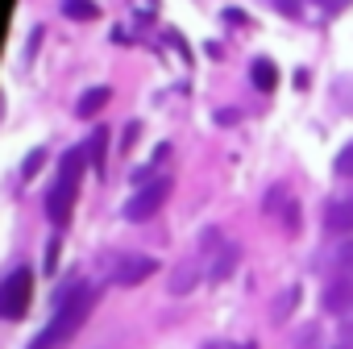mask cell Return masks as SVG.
I'll return each mask as SVG.
<instances>
[{
    "label": "cell",
    "mask_w": 353,
    "mask_h": 349,
    "mask_svg": "<svg viewBox=\"0 0 353 349\" xmlns=\"http://www.w3.org/2000/svg\"><path fill=\"white\" fill-rule=\"evenodd\" d=\"M92 303H96V287L79 283L75 291H67L59 299V312L50 316V324H42V332L30 341V349H63L83 328V320L92 316Z\"/></svg>",
    "instance_id": "cell-1"
},
{
    "label": "cell",
    "mask_w": 353,
    "mask_h": 349,
    "mask_svg": "<svg viewBox=\"0 0 353 349\" xmlns=\"http://www.w3.org/2000/svg\"><path fill=\"white\" fill-rule=\"evenodd\" d=\"M30 295H34V270L30 266L9 270V279L0 283V316H5V320H21L26 308H30Z\"/></svg>",
    "instance_id": "cell-2"
},
{
    "label": "cell",
    "mask_w": 353,
    "mask_h": 349,
    "mask_svg": "<svg viewBox=\"0 0 353 349\" xmlns=\"http://www.w3.org/2000/svg\"><path fill=\"white\" fill-rule=\"evenodd\" d=\"M166 196H170V179H150V183L137 188L133 200L125 204V221H150V217L166 204Z\"/></svg>",
    "instance_id": "cell-3"
},
{
    "label": "cell",
    "mask_w": 353,
    "mask_h": 349,
    "mask_svg": "<svg viewBox=\"0 0 353 349\" xmlns=\"http://www.w3.org/2000/svg\"><path fill=\"white\" fill-rule=\"evenodd\" d=\"M75 192H79V183H75V179H63V174H59V183L46 192V217H50L54 225H67L71 204H75Z\"/></svg>",
    "instance_id": "cell-4"
},
{
    "label": "cell",
    "mask_w": 353,
    "mask_h": 349,
    "mask_svg": "<svg viewBox=\"0 0 353 349\" xmlns=\"http://www.w3.org/2000/svg\"><path fill=\"white\" fill-rule=\"evenodd\" d=\"M154 270H158V262H154V258H145V254L121 258V262H117V270H112V287H137V283H145Z\"/></svg>",
    "instance_id": "cell-5"
},
{
    "label": "cell",
    "mask_w": 353,
    "mask_h": 349,
    "mask_svg": "<svg viewBox=\"0 0 353 349\" xmlns=\"http://www.w3.org/2000/svg\"><path fill=\"white\" fill-rule=\"evenodd\" d=\"M324 308H328L332 316H345V312H353V279H349V275H341V279H328V287H324Z\"/></svg>",
    "instance_id": "cell-6"
},
{
    "label": "cell",
    "mask_w": 353,
    "mask_h": 349,
    "mask_svg": "<svg viewBox=\"0 0 353 349\" xmlns=\"http://www.w3.org/2000/svg\"><path fill=\"white\" fill-rule=\"evenodd\" d=\"M200 270H204V258L196 254V258H188V262H179L170 270V295H188V291H196L200 287Z\"/></svg>",
    "instance_id": "cell-7"
},
{
    "label": "cell",
    "mask_w": 353,
    "mask_h": 349,
    "mask_svg": "<svg viewBox=\"0 0 353 349\" xmlns=\"http://www.w3.org/2000/svg\"><path fill=\"white\" fill-rule=\"evenodd\" d=\"M324 225H328V233H353V196L332 200L324 212Z\"/></svg>",
    "instance_id": "cell-8"
},
{
    "label": "cell",
    "mask_w": 353,
    "mask_h": 349,
    "mask_svg": "<svg viewBox=\"0 0 353 349\" xmlns=\"http://www.w3.org/2000/svg\"><path fill=\"white\" fill-rule=\"evenodd\" d=\"M237 258H241V254H237V246H229V241H225V246L212 254V270H208V283H225V279L237 270Z\"/></svg>",
    "instance_id": "cell-9"
},
{
    "label": "cell",
    "mask_w": 353,
    "mask_h": 349,
    "mask_svg": "<svg viewBox=\"0 0 353 349\" xmlns=\"http://www.w3.org/2000/svg\"><path fill=\"white\" fill-rule=\"evenodd\" d=\"M250 79H254V88H258V92H274V83H279V71H274V63H270V59H254V67H250Z\"/></svg>",
    "instance_id": "cell-10"
},
{
    "label": "cell",
    "mask_w": 353,
    "mask_h": 349,
    "mask_svg": "<svg viewBox=\"0 0 353 349\" xmlns=\"http://www.w3.org/2000/svg\"><path fill=\"white\" fill-rule=\"evenodd\" d=\"M108 96H112L108 88H88V92L79 96V104H75V112H79V117L88 121V117H96V112H100V108L108 104Z\"/></svg>",
    "instance_id": "cell-11"
},
{
    "label": "cell",
    "mask_w": 353,
    "mask_h": 349,
    "mask_svg": "<svg viewBox=\"0 0 353 349\" xmlns=\"http://www.w3.org/2000/svg\"><path fill=\"white\" fill-rule=\"evenodd\" d=\"M295 303H299V287H287L279 299H274V308H270V316H274V324H283L291 312H295Z\"/></svg>",
    "instance_id": "cell-12"
},
{
    "label": "cell",
    "mask_w": 353,
    "mask_h": 349,
    "mask_svg": "<svg viewBox=\"0 0 353 349\" xmlns=\"http://www.w3.org/2000/svg\"><path fill=\"white\" fill-rule=\"evenodd\" d=\"M63 13L75 17V21H96L100 17V9L92 5V0H63Z\"/></svg>",
    "instance_id": "cell-13"
},
{
    "label": "cell",
    "mask_w": 353,
    "mask_h": 349,
    "mask_svg": "<svg viewBox=\"0 0 353 349\" xmlns=\"http://www.w3.org/2000/svg\"><path fill=\"white\" fill-rule=\"evenodd\" d=\"M104 150H108V129L100 125V129L92 133V141H88V158H92L96 170H104Z\"/></svg>",
    "instance_id": "cell-14"
},
{
    "label": "cell",
    "mask_w": 353,
    "mask_h": 349,
    "mask_svg": "<svg viewBox=\"0 0 353 349\" xmlns=\"http://www.w3.org/2000/svg\"><path fill=\"white\" fill-rule=\"evenodd\" d=\"M332 170L341 174V179H353V141H349V146H341V154H336Z\"/></svg>",
    "instance_id": "cell-15"
},
{
    "label": "cell",
    "mask_w": 353,
    "mask_h": 349,
    "mask_svg": "<svg viewBox=\"0 0 353 349\" xmlns=\"http://www.w3.org/2000/svg\"><path fill=\"white\" fill-rule=\"evenodd\" d=\"M336 266H341V275L353 279V241H345V246L336 250Z\"/></svg>",
    "instance_id": "cell-16"
},
{
    "label": "cell",
    "mask_w": 353,
    "mask_h": 349,
    "mask_svg": "<svg viewBox=\"0 0 353 349\" xmlns=\"http://www.w3.org/2000/svg\"><path fill=\"white\" fill-rule=\"evenodd\" d=\"M316 341H320V328L316 324H303V337L295 341V349H316Z\"/></svg>",
    "instance_id": "cell-17"
},
{
    "label": "cell",
    "mask_w": 353,
    "mask_h": 349,
    "mask_svg": "<svg viewBox=\"0 0 353 349\" xmlns=\"http://www.w3.org/2000/svg\"><path fill=\"white\" fill-rule=\"evenodd\" d=\"M336 349H353V320H345L336 328Z\"/></svg>",
    "instance_id": "cell-18"
},
{
    "label": "cell",
    "mask_w": 353,
    "mask_h": 349,
    "mask_svg": "<svg viewBox=\"0 0 353 349\" xmlns=\"http://www.w3.org/2000/svg\"><path fill=\"white\" fill-rule=\"evenodd\" d=\"M154 154H158V158H166V154H170V150H166V146H158V150H154ZM150 170H154V162H150V166H141V170H133V179H137V183H141V188H145V179H150Z\"/></svg>",
    "instance_id": "cell-19"
},
{
    "label": "cell",
    "mask_w": 353,
    "mask_h": 349,
    "mask_svg": "<svg viewBox=\"0 0 353 349\" xmlns=\"http://www.w3.org/2000/svg\"><path fill=\"white\" fill-rule=\"evenodd\" d=\"M42 158H46V154H42V150H34V154L26 158V174H38V166H42Z\"/></svg>",
    "instance_id": "cell-20"
},
{
    "label": "cell",
    "mask_w": 353,
    "mask_h": 349,
    "mask_svg": "<svg viewBox=\"0 0 353 349\" xmlns=\"http://www.w3.org/2000/svg\"><path fill=\"white\" fill-rule=\"evenodd\" d=\"M54 258H59V241L46 246V270H54Z\"/></svg>",
    "instance_id": "cell-21"
},
{
    "label": "cell",
    "mask_w": 353,
    "mask_h": 349,
    "mask_svg": "<svg viewBox=\"0 0 353 349\" xmlns=\"http://www.w3.org/2000/svg\"><path fill=\"white\" fill-rule=\"evenodd\" d=\"M133 141H137V121L125 125V146H133Z\"/></svg>",
    "instance_id": "cell-22"
},
{
    "label": "cell",
    "mask_w": 353,
    "mask_h": 349,
    "mask_svg": "<svg viewBox=\"0 0 353 349\" xmlns=\"http://www.w3.org/2000/svg\"><path fill=\"white\" fill-rule=\"evenodd\" d=\"M204 349H229V345H225V341H212V345H204Z\"/></svg>",
    "instance_id": "cell-23"
},
{
    "label": "cell",
    "mask_w": 353,
    "mask_h": 349,
    "mask_svg": "<svg viewBox=\"0 0 353 349\" xmlns=\"http://www.w3.org/2000/svg\"><path fill=\"white\" fill-rule=\"evenodd\" d=\"M320 5H341V0H320Z\"/></svg>",
    "instance_id": "cell-24"
}]
</instances>
